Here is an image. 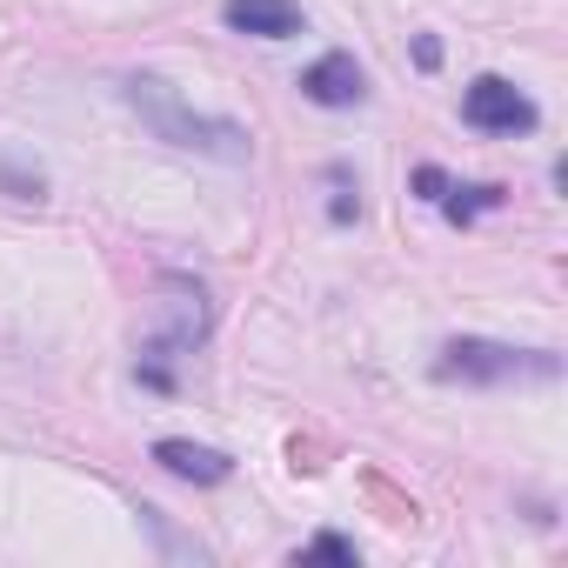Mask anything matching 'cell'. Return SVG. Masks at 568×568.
I'll return each mask as SVG.
<instances>
[{
    "label": "cell",
    "mask_w": 568,
    "mask_h": 568,
    "mask_svg": "<svg viewBox=\"0 0 568 568\" xmlns=\"http://www.w3.org/2000/svg\"><path fill=\"white\" fill-rule=\"evenodd\" d=\"M221 21L234 34H254V41H288V34H302V8H295V0H227Z\"/></svg>",
    "instance_id": "8992f818"
},
{
    "label": "cell",
    "mask_w": 568,
    "mask_h": 568,
    "mask_svg": "<svg viewBox=\"0 0 568 568\" xmlns=\"http://www.w3.org/2000/svg\"><path fill=\"white\" fill-rule=\"evenodd\" d=\"M442 207H448V221H475L481 207H501V187H448Z\"/></svg>",
    "instance_id": "ba28073f"
},
{
    "label": "cell",
    "mask_w": 568,
    "mask_h": 568,
    "mask_svg": "<svg viewBox=\"0 0 568 568\" xmlns=\"http://www.w3.org/2000/svg\"><path fill=\"white\" fill-rule=\"evenodd\" d=\"M315 555H328V561H355V541H342V535H315Z\"/></svg>",
    "instance_id": "30bf717a"
},
{
    "label": "cell",
    "mask_w": 568,
    "mask_h": 568,
    "mask_svg": "<svg viewBox=\"0 0 568 568\" xmlns=\"http://www.w3.org/2000/svg\"><path fill=\"white\" fill-rule=\"evenodd\" d=\"M214 328V308H207V288L187 274H161L154 281V302H148V335H141V382L148 388H174V375L161 362L174 355H194Z\"/></svg>",
    "instance_id": "7a4b0ae2"
},
{
    "label": "cell",
    "mask_w": 568,
    "mask_h": 568,
    "mask_svg": "<svg viewBox=\"0 0 568 568\" xmlns=\"http://www.w3.org/2000/svg\"><path fill=\"white\" fill-rule=\"evenodd\" d=\"M128 108L154 128V141H168V148H187V154H207V161H227V168H241L247 154H254V141H247V128L241 121H227V114H194L168 81H154V74H134L128 81Z\"/></svg>",
    "instance_id": "6da1fadb"
},
{
    "label": "cell",
    "mask_w": 568,
    "mask_h": 568,
    "mask_svg": "<svg viewBox=\"0 0 568 568\" xmlns=\"http://www.w3.org/2000/svg\"><path fill=\"white\" fill-rule=\"evenodd\" d=\"M435 375L442 382H475V388H508V382H555L561 362L548 348H508V342L462 335L435 355Z\"/></svg>",
    "instance_id": "3957f363"
},
{
    "label": "cell",
    "mask_w": 568,
    "mask_h": 568,
    "mask_svg": "<svg viewBox=\"0 0 568 568\" xmlns=\"http://www.w3.org/2000/svg\"><path fill=\"white\" fill-rule=\"evenodd\" d=\"M415 61H422V68H442V41H435V34H422V41H415Z\"/></svg>",
    "instance_id": "8fae6325"
},
{
    "label": "cell",
    "mask_w": 568,
    "mask_h": 568,
    "mask_svg": "<svg viewBox=\"0 0 568 568\" xmlns=\"http://www.w3.org/2000/svg\"><path fill=\"white\" fill-rule=\"evenodd\" d=\"M448 187H455V181H448L442 168H415V194H422V201H442Z\"/></svg>",
    "instance_id": "9c48e42d"
},
{
    "label": "cell",
    "mask_w": 568,
    "mask_h": 568,
    "mask_svg": "<svg viewBox=\"0 0 568 568\" xmlns=\"http://www.w3.org/2000/svg\"><path fill=\"white\" fill-rule=\"evenodd\" d=\"M462 121H468L475 134H535L541 108H535L515 81L481 74V81H468V94H462Z\"/></svg>",
    "instance_id": "277c9868"
},
{
    "label": "cell",
    "mask_w": 568,
    "mask_h": 568,
    "mask_svg": "<svg viewBox=\"0 0 568 568\" xmlns=\"http://www.w3.org/2000/svg\"><path fill=\"white\" fill-rule=\"evenodd\" d=\"M302 94L315 108H362L368 101V74L355 54H322L315 68H302Z\"/></svg>",
    "instance_id": "5b68a950"
},
{
    "label": "cell",
    "mask_w": 568,
    "mask_h": 568,
    "mask_svg": "<svg viewBox=\"0 0 568 568\" xmlns=\"http://www.w3.org/2000/svg\"><path fill=\"white\" fill-rule=\"evenodd\" d=\"M154 462L168 468V475H181V481H194V488H214V481H227L234 475V462L221 455V448H201V442H154Z\"/></svg>",
    "instance_id": "52a82bcc"
}]
</instances>
